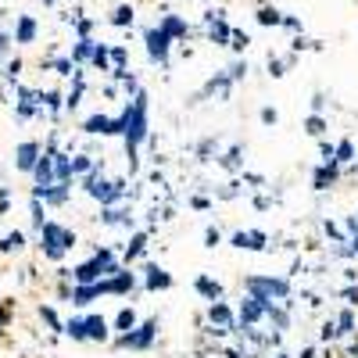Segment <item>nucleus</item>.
Listing matches in <instances>:
<instances>
[{"label":"nucleus","instance_id":"f257e3e1","mask_svg":"<svg viewBox=\"0 0 358 358\" xmlns=\"http://www.w3.org/2000/svg\"><path fill=\"white\" fill-rule=\"evenodd\" d=\"M122 129H126V143H129V151H133V147L147 136V104H143V94L136 97V104H133V111H126L122 115Z\"/></svg>","mask_w":358,"mask_h":358},{"label":"nucleus","instance_id":"f03ea898","mask_svg":"<svg viewBox=\"0 0 358 358\" xmlns=\"http://www.w3.org/2000/svg\"><path fill=\"white\" fill-rule=\"evenodd\" d=\"M40 229H43V244H47V255H50V258H62V251L76 244V236L65 233L62 226H54V222H43Z\"/></svg>","mask_w":358,"mask_h":358},{"label":"nucleus","instance_id":"7ed1b4c3","mask_svg":"<svg viewBox=\"0 0 358 358\" xmlns=\"http://www.w3.org/2000/svg\"><path fill=\"white\" fill-rule=\"evenodd\" d=\"M248 290L255 294V301H262V305L273 301V294L287 297V283L283 280H248Z\"/></svg>","mask_w":358,"mask_h":358},{"label":"nucleus","instance_id":"20e7f679","mask_svg":"<svg viewBox=\"0 0 358 358\" xmlns=\"http://www.w3.org/2000/svg\"><path fill=\"white\" fill-rule=\"evenodd\" d=\"M155 330H158V322L151 319V322H143L140 330L122 334V337H118V344H122V348H147V344H151V337H155Z\"/></svg>","mask_w":358,"mask_h":358},{"label":"nucleus","instance_id":"39448f33","mask_svg":"<svg viewBox=\"0 0 358 358\" xmlns=\"http://www.w3.org/2000/svg\"><path fill=\"white\" fill-rule=\"evenodd\" d=\"M36 162H40V143H33V140L22 143V147H18V155H15V165H18L22 172H33Z\"/></svg>","mask_w":358,"mask_h":358},{"label":"nucleus","instance_id":"423d86ee","mask_svg":"<svg viewBox=\"0 0 358 358\" xmlns=\"http://www.w3.org/2000/svg\"><path fill=\"white\" fill-rule=\"evenodd\" d=\"M147 43H151V57H158V62L169 57V33L165 29H151V33H147Z\"/></svg>","mask_w":358,"mask_h":358},{"label":"nucleus","instance_id":"0eeeda50","mask_svg":"<svg viewBox=\"0 0 358 358\" xmlns=\"http://www.w3.org/2000/svg\"><path fill=\"white\" fill-rule=\"evenodd\" d=\"M83 322H86V341H108V322L101 315H90Z\"/></svg>","mask_w":358,"mask_h":358},{"label":"nucleus","instance_id":"6e6552de","mask_svg":"<svg viewBox=\"0 0 358 358\" xmlns=\"http://www.w3.org/2000/svg\"><path fill=\"white\" fill-rule=\"evenodd\" d=\"M262 241H265L262 233H236V236H233V248H251V251H262V248H265Z\"/></svg>","mask_w":358,"mask_h":358},{"label":"nucleus","instance_id":"1a4fd4ad","mask_svg":"<svg viewBox=\"0 0 358 358\" xmlns=\"http://www.w3.org/2000/svg\"><path fill=\"white\" fill-rule=\"evenodd\" d=\"M208 315H212V322H219V326H222L219 334H226V330H229V308H226L222 301H212V308H208Z\"/></svg>","mask_w":358,"mask_h":358},{"label":"nucleus","instance_id":"9d476101","mask_svg":"<svg viewBox=\"0 0 358 358\" xmlns=\"http://www.w3.org/2000/svg\"><path fill=\"white\" fill-rule=\"evenodd\" d=\"M147 273H151V276H147V287H151V290H165V287H172V276L165 273V268H147Z\"/></svg>","mask_w":358,"mask_h":358},{"label":"nucleus","instance_id":"9b49d317","mask_svg":"<svg viewBox=\"0 0 358 358\" xmlns=\"http://www.w3.org/2000/svg\"><path fill=\"white\" fill-rule=\"evenodd\" d=\"M33 36H36V22H33V18H22V22H18V33H15V40H18V43H29Z\"/></svg>","mask_w":358,"mask_h":358},{"label":"nucleus","instance_id":"f8f14e48","mask_svg":"<svg viewBox=\"0 0 358 358\" xmlns=\"http://www.w3.org/2000/svg\"><path fill=\"white\" fill-rule=\"evenodd\" d=\"M334 179H337V165L330 162L326 169H319V172H315V190H326V183H334Z\"/></svg>","mask_w":358,"mask_h":358},{"label":"nucleus","instance_id":"ddd939ff","mask_svg":"<svg viewBox=\"0 0 358 358\" xmlns=\"http://www.w3.org/2000/svg\"><path fill=\"white\" fill-rule=\"evenodd\" d=\"M115 326H118L122 334L136 330V312H133V308H122V312H118V319H115Z\"/></svg>","mask_w":358,"mask_h":358},{"label":"nucleus","instance_id":"4468645a","mask_svg":"<svg viewBox=\"0 0 358 358\" xmlns=\"http://www.w3.org/2000/svg\"><path fill=\"white\" fill-rule=\"evenodd\" d=\"M197 290H201L204 297H212V301H219V297H222V287H219V283H212L208 276H201V280H197Z\"/></svg>","mask_w":358,"mask_h":358},{"label":"nucleus","instance_id":"2eb2a0df","mask_svg":"<svg viewBox=\"0 0 358 358\" xmlns=\"http://www.w3.org/2000/svg\"><path fill=\"white\" fill-rule=\"evenodd\" d=\"M104 287H108L111 294H122V290H129V287H133V276H129V273H115V280H111V283H104Z\"/></svg>","mask_w":358,"mask_h":358},{"label":"nucleus","instance_id":"dca6fc26","mask_svg":"<svg viewBox=\"0 0 358 358\" xmlns=\"http://www.w3.org/2000/svg\"><path fill=\"white\" fill-rule=\"evenodd\" d=\"M262 315H265V305L262 301H255V297H251V301H244V319L248 322H258Z\"/></svg>","mask_w":358,"mask_h":358},{"label":"nucleus","instance_id":"f3484780","mask_svg":"<svg viewBox=\"0 0 358 358\" xmlns=\"http://www.w3.org/2000/svg\"><path fill=\"white\" fill-rule=\"evenodd\" d=\"M54 176L57 179H69L72 176V165L65 162V155H54Z\"/></svg>","mask_w":358,"mask_h":358},{"label":"nucleus","instance_id":"a211bd4d","mask_svg":"<svg viewBox=\"0 0 358 358\" xmlns=\"http://www.w3.org/2000/svg\"><path fill=\"white\" fill-rule=\"evenodd\" d=\"M65 334L76 337V341H86V322H83V319H72V322L65 326Z\"/></svg>","mask_w":358,"mask_h":358},{"label":"nucleus","instance_id":"6ab92c4d","mask_svg":"<svg viewBox=\"0 0 358 358\" xmlns=\"http://www.w3.org/2000/svg\"><path fill=\"white\" fill-rule=\"evenodd\" d=\"M258 22H262V25H280L283 18H280V11H273V8H262V11H258Z\"/></svg>","mask_w":358,"mask_h":358},{"label":"nucleus","instance_id":"aec40b11","mask_svg":"<svg viewBox=\"0 0 358 358\" xmlns=\"http://www.w3.org/2000/svg\"><path fill=\"white\" fill-rule=\"evenodd\" d=\"M18 248H22V233H8L0 241V251H18Z\"/></svg>","mask_w":358,"mask_h":358},{"label":"nucleus","instance_id":"412c9836","mask_svg":"<svg viewBox=\"0 0 358 358\" xmlns=\"http://www.w3.org/2000/svg\"><path fill=\"white\" fill-rule=\"evenodd\" d=\"M133 22V8H118L115 11V25H129Z\"/></svg>","mask_w":358,"mask_h":358},{"label":"nucleus","instance_id":"4be33fe9","mask_svg":"<svg viewBox=\"0 0 358 358\" xmlns=\"http://www.w3.org/2000/svg\"><path fill=\"white\" fill-rule=\"evenodd\" d=\"M322 129H326V122H322L319 115H312V118H308V133H312V136H322Z\"/></svg>","mask_w":358,"mask_h":358},{"label":"nucleus","instance_id":"5701e85b","mask_svg":"<svg viewBox=\"0 0 358 358\" xmlns=\"http://www.w3.org/2000/svg\"><path fill=\"white\" fill-rule=\"evenodd\" d=\"M334 155H337V158H334V162H351V143H348V140H344V143H341V147H337V151H334Z\"/></svg>","mask_w":358,"mask_h":358},{"label":"nucleus","instance_id":"b1692460","mask_svg":"<svg viewBox=\"0 0 358 358\" xmlns=\"http://www.w3.org/2000/svg\"><path fill=\"white\" fill-rule=\"evenodd\" d=\"M162 29H165L169 36H179V33H183V22H176V18H169V22H165Z\"/></svg>","mask_w":358,"mask_h":358},{"label":"nucleus","instance_id":"393cba45","mask_svg":"<svg viewBox=\"0 0 358 358\" xmlns=\"http://www.w3.org/2000/svg\"><path fill=\"white\" fill-rule=\"evenodd\" d=\"M40 315H43V319H47V322L54 326V330H62V322H57V315H54V308H40Z\"/></svg>","mask_w":358,"mask_h":358},{"label":"nucleus","instance_id":"a878e982","mask_svg":"<svg viewBox=\"0 0 358 358\" xmlns=\"http://www.w3.org/2000/svg\"><path fill=\"white\" fill-rule=\"evenodd\" d=\"M94 65H101V69L108 65V50L104 47H94Z\"/></svg>","mask_w":358,"mask_h":358},{"label":"nucleus","instance_id":"bb28decb","mask_svg":"<svg viewBox=\"0 0 358 358\" xmlns=\"http://www.w3.org/2000/svg\"><path fill=\"white\" fill-rule=\"evenodd\" d=\"M72 172H90V158H76L72 162Z\"/></svg>","mask_w":358,"mask_h":358},{"label":"nucleus","instance_id":"cd10ccee","mask_svg":"<svg viewBox=\"0 0 358 358\" xmlns=\"http://www.w3.org/2000/svg\"><path fill=\"white\" fill-rule=\"evenodd\" d=\"M233 47H236V50L248 47V36H244V33H233Z\"/></svg>","mask_w":358,"mask_h":358},{"label":"nucleus","instance_id":"c85d7f7f","mask_svg":"<svg viewBox=\"0 0 358 358\" xmlns=\"http://www.w3.org/2000/svg\"><path fill=\"white\" fill-rule=\"evenodd\" d=\"M4 326H8V312H0V334H4Z\"/></svg>","mask_w":358,"mask_h":358}]
</instances>
